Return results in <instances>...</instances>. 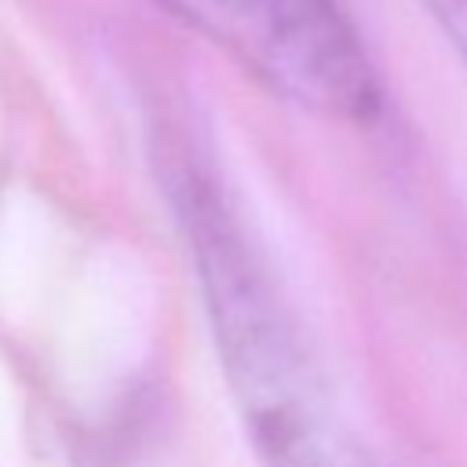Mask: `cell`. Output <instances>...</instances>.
<instances>
[{"label": "cell", "mask_w": 467, "mask_h": 467, "mask_svg": "<svg viewBox=\"0 0 467 467\" xmlns=\"http://www.w3.org/2000/svg\"><path fill=\"white\" fill-rule=\"evenodd\" d=\"M175 201L197 255L226 383L266 467H376L328 398L234 215L193 171Z\"/></svg>", "instance_id": "obj_1"}, {"label": "cell", "mask_w": 467, "mask_h": 467, "mask_svg": "<svg viewBox=\"0 0 467 467\" xmlns=\"http://www.w3.org/2000/svg\"><path fill=\"white\" fill-rule=\"evenodd\" d=\"M274 95L365 124L379 113L372 55L336 0H153Z\"/></svg>", "instance_id": "obj_2"}, {"label": "cell", "mask_w": 467, "mask_h": 467, "mask_svg": "<svg viewBox=\"0 0 467 467\" xmlns=\"http://www.w3.org/2000/svg\"><path fill=\"white\" fill-rule=\"evenodd\" d=\"M420 4L427 7L431 22L441 29V36L467 66V0H420Z\"/></svg>", "instance_id": "obj_3"}]
</instances>
